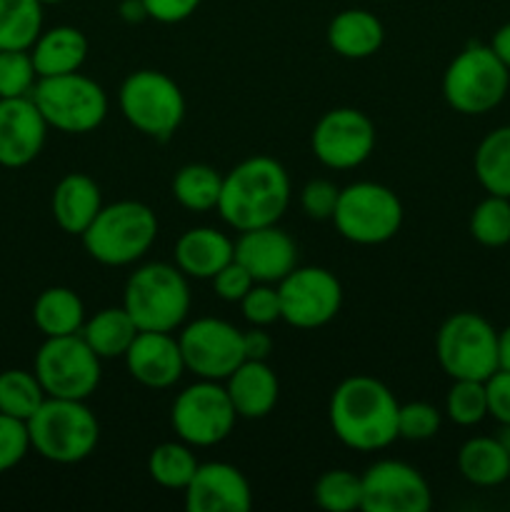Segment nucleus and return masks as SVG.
Returning <instances> with one entry per match:
<instances>
[{
    "mask_svg": "<svg viewBox=\"0 0 510 512\" xmlns=\"http://www.w3.org/2000/svg\"><path fill=\"white\" fill-rule=\"evenodd\" d=\"M400 403L370 375H350L330 395L328 418L335 438L358 453H375L398 440Z\"/></svg>",
    "mask_w": 510,
    "mask_h": 512,
    "instance_id": "nucleus-1",
    "label": "nucleus"
},
{
    "mask_svg": "<svg viewBox=\"0 0 510 512\" xmlns=\"http://www.w3.org/2000/svg\"><path fill=\"white\" fill-rule=\"evenodd\" d=\"M290 203V178L283 163L253 155L223 175L218 213L238 233L275 225Z\"/></svg>",
    "mask_w": 510,
    "mask_h": 512,
    "instance_id": "nucleus-2",
    "label": "nucleus"
},
{
    "mask_svg": "<svg viewBox=\"0 0 510 512\" xmlns=\"http://www.w3.org/2000/svg\"><path fill=\"white\" fill-rule=\"evenodd\" d=\"M30 450L58 465L90 458L98 448L100 425L85 400L45 398L28 418Z\"/></svg>",
    "mask_w": 510,
    "mask_h": 512,
    "instance_id": "nucleus-3",
    "label": "nucleus"
},
{
    "mask_svg": "<svg viewBox=\"0 0 510 512\" xmlns=\"http://www.w3.org/2000/svg\"><path fill=\"white\" fill-rule=\"evenodd\" d=\"M123 308L138 330L173 333L190 313L188 275L170 263L140 265L125 283Z\"/></svg>",
    "mask_w": 510,
    "mask_h": 512,
    "instance_id": "nucleus-4",
    "label": "nucleus"
},
{
    "mask_svg": "<svg viewBox=\"0 0 510 512\" xmlns=\"http://www.w3.org/2000/svg\"><path fill=\"white\" fill-rule=\"evenodd\" d=\"M80 238L85 253L100 265L123 268L153 248L158 238V218L140 200H118L103 205Z\"/></svg>",
    "mask_w": 510,
    "mask_h": 512,
    "instance_id": "nucleus-5",
    "label": "nucleus"
},
{
    "mask_svg": "<svg viewBox=\"0 0 510 512\" xmlns=\"http://www.w3.org/2000/svg\"><path fill=\"white\" fill-rule=\"evenodd\" d=\"M510 88V70L490 45L470 43L460 50L443 75V98L455 113L485 115L503 103Z\"/></svg>",
    "mask_w": 510,
    "mask_h": 512,
    "instance_id": "nucleus-6",
    "label": "nucleus"
},
{
    "mask_svg": "<svg viewBox=\"0 0 510 512\" xmlns=\"http://www.w3.org/2000/svg\"><path fill=\"white\" fill-rule=\"evenodd\" d=\"M33 103L50 128L68 135H83L98 128L108 115V93L93 78L78 73L38 78Z\"/></svg>",
    "mask_w": 510,
    "mask_h": 512,
    "instance_id": "nucleus-7",
    "label": "nucleus"
},
{
    "mask_svg": "<svg viewBox=\"0 0 510 512\" xmlns=\"http://www.w3.org/2000/svg\"><path fill=\"white\" fill-rule=\"evenodd\" d=\"M120 113L138 133L168 140L185 118V95L170 75L160 70H135L118 93Z\"/></svg>",
    "mask_w": 510,
    "mask_h": 512,
    "instance_id": "nucleus-8",
    "label": "nucleus"
},
{
    "mask_svg": "<svg viewBox=\"0 0 510 512\" xmlns=\"http://www.w3.org/2000/svg\"><path fill=\"white\" fill-rule=\"evenodd\" d=\"M435 355L453 380H488L498 370V330L478 313H455L440 325Z\"/></svg>",
    "mask_w": 510,
    "mask_h": 512,
    "instance_id": "nucleus-9",
    "label": "nucleus"
},
{
    "mask_svg": "<svg viewBox=\"0 0 510 512\" xmlns=\"http://www.w3.org/2000/svg\"><path fill=\"white\" fill-rule=\"evenodd\" d=\"M333 223L345 240L358 245H380L395 238L403 225V203L390 188L370 180L340 190Z\"/></svg>",
    "mask_w": 510,
    "mask_h": 512,
    "instance_id": "nucleus-10",
    "label": "nucleus"
},
{
    "mask_svg": "<svg viewBox=\"0 0 510 512\" xmlns=\"http://www.w3.org/2000/svg\"><path fill=\"white\" fill-rule=\"evenodd\" d=\"M33 373L48 398L88 400L100 385V358L80 333L45 338L35 353Z\"/></svg>",
    "mask_w": 510,
    "mask_h": 512,
    "instance_id": "nucleus-11",
    "label": "nucleus"
},
{
    "mask_svg": "<svg viewBox=\"0 0 510 512\" xmlns=\"http://www.w3.org/2000/svg\"><path fill=\"white\" fill-rule=\"evenodd\" d=\"M235 413L230 395L218 380H200L188 385L175 398L170 410V425L183 443L190 448H210L233 433Z\"/></svg>",
    "mask_w": 510,
    "mask_h": 512,
    "instance_id": "nucleus-12",
    "label": "nucleus"
},
{
    "mask_svg": "<svg viewBox=\"0 0 510 512\" xmlns=\"http://www.w3.org/2000/svg\"><path fill=\"white\" fill-rule=\"evenodd\" d=\"M280 318L300 330H315L328 325L343 305V285L330 270L295 265L278 283Z\"/></svg>",
    "mask_w": 510,
    "mask_h": 512,
    "instance_id": "nucleus-13",
    "label": "nucleus"
},
{
    "mask_svg": "<svg viewBox=\"0 0 510 512\" xmlns=\"http://www.w3.org/2000/svg\"><path fill=\"white\" fill-rule=\"evenodd\" d=\"M185 370L200 380H228L245 360L243 330L220 318H198L178 335Z\"/></svg>",
    "mask_w": 510,
    "mask_h": 512,
    "instance_id": "nucleus-14",
    "label": "nucleus"
},
{
    "mask_svg": "<svg viewBox=\"0 0 510 512\" xmlns=\"http://www.w3.org/2000/svg\"><path fill=\"white\" fill-rule=\"evenodd\" d=\"M310 145L325 168L353 170L363 165L375 150V125L363 110H328L315 123Z\"/></svg>",
    "mask_w": 510,
    "mask_h": 512,
    "instance_id": "nucleus-15",
    "label": "nucleus"
},
{
    "mask_svg": "<svg viewBox=\"0 0 510 512\" xmlns=\"http://www.w3.org/2000/svg\"><path fill=\"white\" fill-rule=\"evenodd\" d=\"M360 480L365 512H428L433 505L428 480L403 460H378Z\"/></svg>",
    "mask_w": 510,
    "mask_h": 512,
    "instance_id": "nucleus-16",
    "label": "nucleus"
},
{
    "mask_svg": "<svg viewBox=\"0 0 510 512\" xmlns=\"http://www.w3.org/2000/svg\"><path fill=\"white\" fill-rule=\"evenodd\" d=\"M48 128L30 95L0 98V165L25 168L45 148Z\"/></svg>",
    "mask_w": 510,
    "mask_h": 512,
    "instance_id": "nucleus-17",
    "label": "nucleus"
},
{
    "mask_svg": "<svg viewBox=\"0 0 510 512\" xmlns=\"http://www.w3.org/2000/svg\"><path fill=\"white\" fill-rule=\"evenodd\" d=\"M183 493L188 512H248L253 505L248 478L230 463L198 465Z\"/></svg>",
    "mask_w": 510,
    "mask_h": 512,
    "instance_id": "nucleus-18",
    "label": "nucleus"
},
{
    "mask_svg": "<svg viewBox=\"0 0 510 512\" xmlns=\"http://www.w3.org/2000/svg\"><path fill=\"white\" fill-rule=\"evenodd\" d=\"M125 368L135 383L153 390L173 388L185 373L183 350L173 333L138 330L125 353Z\"/></svg>",
    "mask_w": 510,
    "mask_h": 512,
    "instance_id": "nucleus-19",
    "label": "nucleus"
},
{
    "mask_svg": "<svg viewBox=\"0 0 510 512\" xmlns=\"http://www.w3.org/2000/svg\"><path fill=\"white\" fill-rule=\"evenodd\" d=\"M235 260L253 275L255 283H280L298 263L295 240L278 225L243 230L235 240Z\"/></svg>",
    "mask_w": 510,
    "mask_h": 512,
    "instance_id": "nucleus-20",
    "label": "nucleus"
},
{
    "mask_svg": "<svg viewBox=\"0 0 510 512\" xmlns=\"http://www.w3.org/2000/svg\"><path fill=\"white\" fill-rule=\"evenodd\" d=\"M225 390L238 418L245 420H260L273 413L280 395L278 375L273 373L268 360H243L230 373Z\"/></svg>",
    "mask_w": 510,
    "mask_h": 512,
    "instance_id": "nucleus-21",
    "label": "nucleus"
},
{
    "mask_svg": "<svg viewBox=\"0 0 510 512\" xmlns=\"http://www.w3.org/2000/svg\"><path fill=\"white\" fill-rule=\"evenodd\" d=\"M233 258L235 243L215 228H190L175 243V265L195 280H213Z\"/></svg>",
    "mask_w": 510,
    "mask_h": 512,
    "instance_id": "nucleus-22",
    "label": "nucleus"
},
{
    "mask_svg": "<svg viewBox=\"0 0 510 512\" xmlns=\"http://www.w3.org/2000/svg\"><path fill=\"white\" fill-rule=\"evenodd\" d=\"M103 208L98 183L85 173H70L60 178L53 190V218L68 235H83Z\"/></svg>",
    "mask_w": 510,
    "mask_h": 512,
    "instance_id": "nucleus-23",
    "label": "nucleus"
},
{
    "mask_svg": "<svg viewBox=\"0 0 510 512\" xmlns=\"http://www.w3.org/2000/svg\"><path fill=\"white\" fill-rule=\"evenodd\" d=\"M30 58H33L38 78L78 73L88 58V38L83 30L73 25L43 30L30 48Z\"/></svg>",
    "mask_w": 510,
    "mask_h": 512,
    "instance_id": "nucleus-24",
    "label": "nucleus"
},
{
    "mask_svg": "<svg viewBox=\"0 0 510 512\" xmlns=\"http://www.w3.org/2000/svg\"><path fill=\"white\" fill-rule=\"evenodd\" d=\"M383 40V23L368 10H343L328 25V45L348 60L370 58V55L378 53Z\"/></svg>",
    "mask_w": 510,
    "mask_h": 512,
    "instance_id": "nucleus-25",
    "label": "nucleus"
},
{
    "mask_svg": "<svg viewBox=\"0 0 510 512\" xmlns=\"http://www.w3.org/2000/svg\"><path fill=\"white\" fill-rule=\"evenodd\" d=\"M458 470L470 485L495 488L510 480V453L495 435H478L458 450Z\"/></svg>",
    "mask_w": 510,
    "mask_h": 512,
    "instance_id": "nucleus-26",
    "label": "nucleus"
},
{
    "mask_svg": "<svg viewBox=\"0 0 510 512\" xmlns=\"http://www.w3.org/2000/svg\"><path fill=\"white\" fill-rule=\"evenodd\" d=\"M33 323L45 338L75 335L85 325V305L75 290L53 285L45 288L33 303Z\"/></svg>",
    "mask_w": 510,
    "mask_h": 512,
    "instance_id": "nucleus-27",
    "label": "nucleus"
},
{
    "mask_svg": "<svg viewBox=\"0 0 510 512\" xmlns=\"http://www.w3.org/2000/svg\"><path fill=\"white\" fill-rule=\"evenodd\" d=\"M80 335L100 360H113L125 358L130 343L138 335V328H135L133 318L125 308H105L90 320H85Z\"/></svg>",
    "mask_w": 510,
    "mask_h": 512,
    "instance_id": "nucleus-28",
    "label": "nucleus"
},
{
    "mask_svg": "<svg viewBox=\"0 0 510 512\" xmlns=\"http://www.w3.org/2000/svg\"><path fill=\"white\" fill-rule=\"evenodd\" d=\"M473 168L485 193L510 198V125H500L480 140Z\"/></svg>",
    "mask_w": 510,
    "mask_h": 512,
    "instance_id": "nucleus-29",
    "label": "nucleus"
},
{
    "mask_svg": "<svg viewBox=\"0 0 510 512\" xmlns=\"http://www.w3.org/2000/svg\"><path fill=\"white\" fill-rule=\"evenodd\" d=\"M43 33L40 0H0V50H30Z\"/></svg>",
    "mask_w": 510,
    "mask_h": 512,
    "instance_id": "nucleus-30",
    "label": "nucleus"
},
{
    "mask_svg": "<svg viewBox=\"0 0 510 512\" xmlns=\"http://www.w3.org/2000/svg\"><path fill=\"white\" fill-rule=\"evenodd\" d=\"M223 175L205 163H190L175 173L173 198L190 213H205L218 208Z\"/></svg>",
    "mask_w": 510,
    "mask_h": 512,
    "instance_id": "nucleus-31",
    "label": "nucleus"
},
{
    "mask_svg": "<svg viewBox=\"0 0 510 512\" xmlns=\"http://www.w3.org/2000/svg\"><path fill=\"white\" fill-rule=\"evenodd\" d=\"M198 460L188 443H160L148 458V473L160 488L185 490L198 470Z\"/></svg>",
    "mask_w": 510,
    "mask_h": 512,
    "instance_id": "nucleus-32",
    "label": "nucleus"
},
{
    "mask_svg": "<svg viewBox=\"0 0 510 512\" xmlns=\"http://www.w3.org/2000/svg\"><path fill=\"white\" fill-rule=\"evenodd\" d=\"M45 398L48 395H45L35 373L20 368H10L0 373V413L28 423L30 415L43 405Z\"/></svg>",
    "mask_w": 510,
    "mask_h": 512,
    "instance_id": "nucleus-33",
    "label": "nucleus"
},
{
    "mask_svg": "<svg viewBox=\"0 0 510 512\" xmlns=\"http://www.w3.org/2000/svg\"><path fill=\"white\" fill-rule=\"evenodd\" d=\"M470 235L485 248H503L510 243V198L488 195L470 215Z\"/></svg>",
    "mask_w": 510,
    "mask_h": 512,
    "instance_id": "nucleus-34",
    "label": "nucleus"
},
{
    "mask_svg": "<svg viewBox=\"0 0 510 512\" xmlns=\"http://www.w3.org/2000/svg\"><path fill=\"white\" fill-rule=\"evenodd\" d=\"M313 498L328 512H353L363 500V480L350 470H328L315 483Z\"/></svg>",
    "mask_w": 510,
    "mask_h": 512,
    "instance_id": "nucleus-35",
    "label": "nucleus"
},
{
    "mask_svg": "<svg viewBox=\"0 0 510 512\" xmlns=\"http://www.w3.org/2000/svg\"><path fill=\"white\" fill-rule=\"evenodd\" d=\"M445 415L460 428H473L488 415L485 380H453L445 398Z\"/></svg>",
    "mask_w": 510,
    "mask_h": 512,
    "instance_id": "nucleus-36",
    "label": "nucleus"
},
{
    "mask_svg": "<svg viewBox=\"0 0 510 512\" xmlns=\"http://www.w3.org/2000/svg\"><path fill=\"white\" fill-rule=\"evenodd\" d=\"M38 83L30 50H0V98H23Z\"/></svg>",
    "mask_w": 510,
    "mask_h": 512,
    "instance_id": "nucleus-37",
    "label": "nucleus"
},
{
    "mask_svg": "<svg viewBox=\"0 0 510 512\" xmlns=\"http://www.w3.org/2000/svg\"><path fill=\"white\" fill-rule=\"evenodd\" d=\"M440 410L435 405L423 403V400H415V403L400 405L398 410V438L413 440H430L438 435L440 430Z\"/></svg>",
    "mask_w": 510,
    "mask_h": 512,
    "instance_id": "nucleus-38",
    "label": "nucleus"
},
{
    "mask_svg": "<svg viewBox=\"0 0 510 512\" xmlns=\"http://www.w3.org/2000/svg\"><path fill=\"white\" fill-rule=\"evenodd\" d=\"M30 450L28 423L0 413V475L23 463Z\"/></svg>",
    "mask_w": 510,
    "mask_h": 512,
    "instance_id": "nucleus-39",
    "label": "nucleus"
},
{
    "mask_svg": "<svg viewBox=\"0 0 510 512\" xmlns=\"http://www.w3.org/2000/svg\"><path fill=\"white\" fill-rule=\"evenodd\" d=\"M240 308H243V318L258 328H268V325L283 320L280 318L278 288H273L270 283H255L248 295L240 300Z\"/></svg>",
    "mask_w": 510,
    "mask_h": 512,
    "instance_id": "nucleus-40",
    "label": "nucleus"
},
{
    "mask_svg": "<svg viewBox=\"0 0 510 512\" xmlns=\"http://www.w3.org/2000/svg\"><path fill=\"white\" fill-rule=\"evenodd\" d=\"M340 188L330 180L315 178L300 190V208L313 220H333L335 205H338Z\"/></svg>",
    "mask_w": 510,
    "mask_h": 512,
    "instance_id": "nucleus-41",
    "label": "nucleus"
},
{
    "mask_svg": "<svg viewBox=\"0 0 510 512\" xmlns=\"http://www.w3.org/2000/svg\"><path fill=\"white\" fill-rule=\"evenodd\" d=\"M253 285H255L253 275H250L248 270H245L235 258L230 260L223 270H218L213 278L215 295L223 300H228V303H240V300L248 295V290L253 288Z\"/></svg>",
    "mask_w": 510,
    "mask_h": 512,
    "instance_id": "nucleus-42",
    "label": "nucleus"
},
{
    "mask_svg": "<svg viewBox=\"0 0 510 512\" xmlns=\"http://www.w3.org/2000/svg\"><path fill=\"white\" fill-rule=\"evenodd\" d=\"M485 395H488V415L500 425H510V370H495L485 380Z\"/></svg>",
    "mask_w": 510,
    "mask_h": 512,
    "instance_id": "nucleus-43",
    "label": "nucleus"
},
{
    "mask_svg": "<svg viewBox=\"0 0 510 512\" xmlns=\"http://www.w3.org/2000/svg\"><path fill=\"white\" fill-rule=\"evenodd\" d=\"M200 0H143V8L148 18L158 20V23L173 25L183 23L190 15L198 10Z\"/></svg>",
    "mask_w": 510,
    "mask_h": 512,
    "instance_id": "nucleus-44",
    "label": "nucleus"
},
{
    "mask_svg": "<svg viewBox=\"0 0 510 512\" xmlns=\"http://www.w3.org/2000/svg\"><path fill=\"white\" fill-rule=\"evenodd\" d=\"M245 360H268L273 353V338L263 328L253 325V330L243 333Z\"/></svg>",
    "mask_w": 510,
    "mask_h": 512,
    "instance_id": "nucleus-45",
    "label": "nucleus"
},
{
    "mask_svg": "<svg viewBox=\"0 0 510 512\" xmlns=\"http://www.w3.org/2000/svg\"><path fill=\"white\" fill-rule=\"evenodd\" d=\"M490 48H493V53L498 55L500 63L510 70V23L500 25V28L495 30L493 40H490Z\"/></svg>",
    "mask_w": 510,
    "mask_h": 512,
    "instance_id": "nucleus-46",
    "label": "nucleus"
},
{
    "mask_svg": "<svg viewBox=\"0 0 510 512\" xmlns=\"http://www.w3.org/2000/svg\"><path fill=\"white\" fill-rule=\"evenodd\" d=\"M498 368L510 370V325L498 333Z\"/></svg>",
    "mask_w": 510,
    "mask_h": 512,
    "instance_id": "nucleus-47",
    "label": "nucleus"
},
{
    "mask_svg": "<svg viewBox=\"0 0 510 512\" xmlns=\"http://www.w3.org/2000/svg\"><path fill=\"white\" fill-rule=\"evenodd\" d=\"M495 438H498L500 443H503V448L510 453V425H500V430H498V435H495Z\"/></svg>",
    "mask_w": 510,
    "mask_h": 512,
    "instance_id": "nucleus-48",
    "label": "nucleus"
},
{
    "mask_svg": "<svg viewBox=\"0 0 510 512\" xmlns=\"http://www.w3.org/2000/svg\"><path fill=\"white\" fill-rule=\"evenodd\" d=\"M43 5H55V3H63V0H40Z\"/></svg>",
    "mask_w": 510,
    "mask_h": 512,
    "instance_id": "nucleus-49",
    "label": "nucleus"
}]
</instances>
